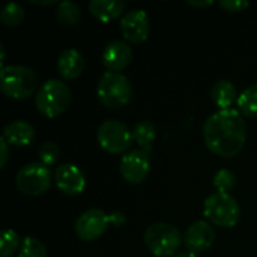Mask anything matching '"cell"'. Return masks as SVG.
Returning a JSON list of instances; mask_svg holds the SVG:
<instances>
[{
    "mask_svg": "<svg viewBox=\"0 0 257 257\" xmlns=\"http://www.w3.org/2000/svg\"><path fill=\"white\" fill-rule=\"evenodd\" d=\"M203 139L208 149L220 157L233 158L245 146L247 123L239 110H218L203 125Z\"/></svg>",
    "mask_w": 257,
    "mask_h": 257,
    "instance_id": "6da1fadb",
    "label": "cell"
},
{
    "mask_svg": "<svg viewBox=\"0 0 257 257\" xmlns=\"http://www.w3.org/2000/svg\"><path fill=\"white\" fill-rule=\"evenodd\" d=\"M38 86L36 72L24 65H8L0 69V89L12 99H26L32 96Z\"/></svg>",
    "mask_w": 257,
    "mask_h": 257,
    "instance_id": "7a4b0ae2",
    "label": "cell"
},
{
    "mask_svg": "<svg viewBox=\"0 0 257 257\" xmlns=\"http://www.w3.org/2000/svg\"><path fill=\"white\" fill-rule=\"evenodd\" d=\"M71 89L66 83L60 80H48L36 92L35 107L36 110L47 117L60 116L71 104Z\"/></svg>",
    "mask_w": 257,
    "mask_h": 257,
    "instance_id": "3957f363",
    "label": "cell"
},
{
    "mask_svg": "<svg viewBox=\"0 0 257 257\" xmlns=\"http://www.w3.org/2000/svg\"><path fill=\"white\" fill-rule=\"evenodd\" d=\"M96 95L102 105L117 110L130 104L133 98V86L123 74L107 71L98 81Z\"/></svg>",
    "mask_w": 257,
    "mask_h": 257,
    "instance_id": "277c9868",
    "label": "cell"
},
{
    "mask_svg": "<svg viewBox=\"0 0 257 257\" xmlns=\"http://www.w3.org/2000/svg\"><path fill=\"white\" fill-rule=\"evenodd\" d=\"M143 241L154 256L175 257L184 238L175 226L169 223H155L145 230Z\"/></svg>",
    "mask_w": 257,
    "mask_h": 257,
    "instance_id": "5b68a950",
    "label": "cell"
},
{
    "mask_svg": "<svg viewBox=\"0 0 257 257\" xmlns=\"http://www.w3.org/2000/svg\"><path fill=\"white\" fill-rule=\"evenodd\" d=\"M205 217L218 227H235L241 220V208L229 193H212L203 205Z\"/></svg>",
    "mask_w": 257,
    "mask_h": 257,
    "instance_id": "8992f818",
    "label": "cell"
},
{
    "mask_svg": "<svg viewBox=\"0 0 257 257\" xmlns=\"http://www.w3.org/2000/svg\"><path fill=\"white\" fill-rule=\"evenodd\" d=\"M15 182L26 196H42L51 185V170L42 163H29L17 172Z\"/></svg>",
    "mask_w": 257,
    "mask_h": 257,
    "instance_id": "52a82bcc",
    "label": "cell"
},
{
    "mask_svg": "<svg viewBox=\"0 0 257 257\" xmlns=\"http://www.w3.org/2000/svg\"><path fill=\"white\" fill-rule=\"evenodd\" d=\"M98 143L110 154H122L131 146L133 131L120 120H105L96 133Z\"/></svg>",
    "mask_w": 257,
    "mask_h": 257,
    "instance_id": "ba28073f",
    "label": "cell"
},
{
    "mask_svg": "<svg viewBox=\"0 0 257 257\" xmlns=\"http://www.w3.org/2000/svg\"><path fill=\"white\" fill-rule=\"evenodd\" d=\"M110 224V217L102 209H89L83 212L75 221V233L81 241L92 242L101 238Z\"/></svg>",
    "mask_w": 257,
    "mask_h": 257,
    "instance_id": "9c48e42d",
    "label": "cell"
},
{
    "mask_svg": "<svg viewBox=\"0 0 257 257\" xmlns=\"http://www.w3.org/2000/svg\"><path fill=\"white\" fill-rule=\"evenodd\" d=\"M151 172V158L149 152L143 149H133L122 157L120 161V175L130 184L143 182Z\"/></svg>",
    "mask_w": 257,
    "mask_h": 257,
    "instance_id": "30bf717a",
    "label": "cell"
},
{
    "mask_svg": "<svg viewBox=\"0 0 257 257\" xmlns=\"http://www.w3.org/2000/svg\"><path fill=\"white\" fill-rule=\"evenodd\" d=\"M120 30L123 38L133 44H142L148 39L151 23L149 17L143 9H131L122 15Z\"/></svg>",
    "mask_w": 257,
    "mask_h": 257,
    "instance_id": "8fae6325",
    "label": "cell"
},
{
    "mask_svg": "<svg viewBox=\"0 0 257 257\" xmlns=\"http://www.w3.org/2000/svg\"><path fill=\"white\" fill-rule=\"evenodd\" d=\"M215 239H217V233L214 227L203 220L193 223L184 235L185 247L188 248V251L194 254L208 251L214 245Z\"/></svg>",
    "mask_w": 257,
    "mask_h": 257,
    "instance_id": "7c38bea8",
    "label": "cell"
},
{
    "mask_svg": "<svg viewBox=\"0 0 257 257\" xmlns=\"http://www.w3.org/2000/svg\"><path fill=\"white\" fill-rule=\"evenodd\" d=\"M54 182L66 196H80L86 188L84 173L74 164L65 163L54 170Z\"/></svg>",
    "mask_w": 257,
    "mask_h": 257,
    "instance_id": "4fadbf2b",
    "label": "cell"
},
{
    "mask_svg": "<svg viewBox=\"0 0 257 257\" xmlns=\"http://www.w3.org/2000/svg\"><path fill=\"white\" fill-rule=\"evenodd\" d=\"M133 60V48L126 41L114 39L102 51V63L111 72H120Z\"/></svg>",
    "mask_w": 257,
    "mask_h": 257,
    "instance_id": "5bb4252c",
    "label": "cell"
},
{
    "mask_svg": "<svg viewBox=\"0 0 257 257\" xmlns=\"http://www.w3.org/2000/svg\"><path fill=\"white\" fill-rule=\"evenodd\" d=\"M84 57L83 54L75 48H66L59 54L57 59V71L62 78L65 80H74L81 75L84 71Z\"/></svg>",
    "mask_w": 257,
    "mask_h": 257,
    "instance_id": "9a60e30c",
    "label": "cell"
},
{
    "mask_svg": "<svg viewBox=\"0 0 257 257\" xmlns=\"http://www.w3.org/2000/svg\"><path fill=\"white\" fill-rule=\"evenodd\" d=\"M36 136V130L32 123L26 120H14L8 123L3 128V139L8 142V145L21 148V146H29Z\"/></svg>",
    "mask_w": 257,
    "mask_h": 257,
    "instance_id": "2e32d148",
    "label": "cell"
},
{
    "mask_svg": "<svg viewBox=\"0 0 257 257\" xmlns=\"http://www.w3.org/2000/svg\"><path fill=\"white\" fill-rule=\"evenodd\" d=\"M89 11L99 21H111L120 17L125 11V2L122 0H92L89 3Z\"/></svg>",
    "mask_w": 257,
    "mask_h": 257,
    "instance_id": "e0dca14e",
    "label": "cell"
},
{
    "mask_svg": "<svg viewBox=\"0 0 257 257\" xmlns=\"http://www.w3.org/2000/svg\"><path fill=\"white\" fill-rule=\"evenodd\" d=\"M211 96L212 101L217 107H220L221 110H229L232 108V105L235 102H238V90L235 87V84L229 80H220L214 84L212 90H211Z\"/></svg>",
    "mask_w": 257,
    "mask_h": 257,
    "instance_id": "ac0fdd59",
    "label": "cell"
},
{
    "mask_svg": "<svg viewBox=\"0 0 257 257\" xmlns=\"http://www.w3.org/2000/svg\"><path fill=\"white\" fill-rule=\"evenodd\" d=\"M155 137H157V128L149 120H140L133 128V139L137 142L140 149L146 152H151Z\"/></svg>",
    "mask_w": 257,
    "mask_h": 257,
    "instance_id": "d6986e66",
    "label": "cell"
},
{
    "mask_svg": "<svg viewBox=\"0 0 257 257\" xmlns=\"http://www.w3.org/2000/svg\"><path fill=\"white\" fill-rule=\"evenodd\" d=\"M56 15H57V20L66 26V27H74L78 21H80V17H81V12H80V8L75 2H71V0H63L57 5V11H56Z\"/></svg>",
    "mask_w": 257,
    "mask_h": 257,
    "instance_id": "ffe728a7",
    "label": "cell"
},
{
    "mask_svg": "<svg viewBox=\"0 0 257 257\" xmlns=\"http://www.w3.org/2000/svg\"><path fill=\"white\" fill-rule=\"evenodd\" d=\"M238 108L247 117H257V83L247 87L238 98Z\"/></svg>",
    "mask_w": 257,
    "mask_h": 257,
    "instance_id": "44dd1931",
    "label": "cell"
},
{
    "mask_svg": "<svg viewBox=\"0 0 257 257\" xmlns=\"http://www.w3.org/2000/svg\"><path fill=\"white\" fill-rule=\"evenodd\" d=\"M0 20L9 27H15L24 20V8L15 2H9L3 6L0 12Z\"/></svg>",
    "mask_w": 257,
    "mask_h": 257,
    "instance_id": "7402d4cb",
    "label": "cell"
},
{
    "mask_svg": "<svg viewBox=\"0 0 257 257\" xmlns=\"http://www.w3.org/2000/svg\"><path fill=\"white\" fill-rule=\"evenodd\" d=\"M18 257H47V250H45V245L39 239L26 236L21 241Z\"/></svg>",
    "mask_w": 257,
    "mask_h": 257,
    "instance_id": "603a6c76",
    "label": "cell"
},
{
    "mask_svg": "<svg viewBox=\"0 0 257 257\" xmlns=\"http://www.w3.org/2000/svg\"><path fill=\"white\" fill-rule=\"evenodd\" d=\"M21 245V239L20 236L11 230L6 229L2 233V239H0V257H11Z\"/></svg>",
    "mask_w": 257,
    "mask_h": 257,
    "instance_id": "cb8c5ba5",
    "label": "cell"
},
{
    "mask_svg": "<svg viewBox=\"0 0 257 257\" xmlns=\"http://www.w3.org/2000/svg\"><path fill=\"white\" fill-rule=\"evenodd\" d=\"M236 185V176L229 169H221L214 176V187L220 193H229Z\"/></svg>",
    "mask_w": 257,
    "mask_h": 257,
    "instance_id": "d4e9b609",
    "label": "cell"
},
{
    "mask_svg": "<svg viewBox=\"0 0 257 257\" xmlns=\"http://www.w3.org/2000/svg\"><path fill=\"white\" fill-rule=\"evenodd\" d=\"M38 155H39V160L42 164L51 166V164L57 163V160L60 158V148L54 142H45L41 145Z\"/></svg>",
    "mask_w": 257,
    "mask_h": 257,
    "instance_id": "484cf974",
    "label": "cell"
},
{
    "mask_svg": "<svg viewBox=\"0 0 257 257\" xmlns=\"http://www.w3.org/2000/svg\"><path fill=\"white\" fill-rule=\"evenodd\" d=\"M220 5L227 9L229 12H241L250 6V2L247 0H220Z\"/></svg>",
    "mask_w": 257,
    "mask_h": 257,
    "instance_id": "4316f807",
    "label": "cell"
},
{
    "mask_svg": "<svg viewBox=\"0 0 257 257\" xmlns=\"http://www.w3.org/2000/svg\"><path fill=\"white\" fill-rule=\"evenodd\" d=\"M8 142L0 137V167L3 169L8 163V158H9V148H8Z\"/></svg>",
    "mask_w": 257,
    "mask_h": 257,
    "instance_id": "83f0119b",
    "label": "cell"
},
{
    "mask_svg": "<svg viewBox=\"0 0 257 257\" xmlns=\"http://www.w3.org/2000/svg\"><path fill=\"white\" fill-rule=\"evenodd\" d=\"M191 6H199V8H205V6H211L214 2L212 0H188L187 2Z\"/></svg>",
    "mask_w": 257,
    "mask_h": 257,
    "instance_id": "f1b7e54d",
    "label": "cell"
},
{
    "mask_svg": "<svg viewBox=\"0 0 257 257\" xmlns=\"http://www.w3.org/2000/svg\"><path fill=\"white\" fill-rule=\"evenodd\" d=\"M32 3H35V5H54L56 3V0H30Z\"/></svg>",
    "mask_w": 257,
    "mask_h": 257,
    "instance_id": "f546056e",
    "label": "cell"
},
{
    "mask_svg": "<svg viewBox=\"0 0 257 257\" xmlns=\"http://www.w3.org/2000/svg\"><path fill=\"white\" fill-rule=\"evenodd\" d=\"M175 257H197L194 253H191V251H187V253H178Z\"/></svg>",
    "mask_w": 257,
    "mask_h": 257,
    "instance_id": "4dcf8cb0",
    "label": "cell"
}]
</instances>
